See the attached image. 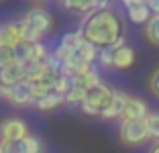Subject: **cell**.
<instances>
[{
	"label": "cell",
	"mask_w": 159,
	"mask_h": 153,
	"mask_svg": "<svg viewBox=\"0 0 159 153\" xmlns=\"http://www.w3.org/2000/svg\"><path fill=\"white\" fill-rule=\"evenodd\" d=\"M23 23H27L29 27H33L35 31H39L43 37H47V35L53 31V27H55L53 14L47 8H43V6H33V8H29L27 12H25V16H23Z\"/></svg>",
	"instance_id": "obj_4"
},
{
	"label": "cell",
	"mask_w": 159,
	"mask_h": 153,
	"mask_svg": "<svg viewBox=\"0 0 159 153\" xmlns=\"http://www.w3.org/2000/svg\"><path fill=\"white\" fill-rule=\"evenodd\" d=\"M149 106L143 98H137V96H131L129 94V100H126V106H125V112H122V118L120 121H145L147 114H149Z\"/></svg>",
	"instance_id": "obj_8"
},
{
	"label": "cell",
	"mask_w": 159,
	"mask_h": 153,
	"mask_svg": "<svg viewBox=\"0 0 159 153\" xmlns=\"http://www.w3.org/2000/svg\"><path fill=\"white\" fill-rule=\"evenodd\" d=\"M106 2H110V0H106Z\"/></svg>",
	"instance_id": "obj_31"
},
{
	"label": "cell",
	"mask_w": 159,
	"mask_h": 153,
	"mask_svg": "<svg viewBox=\"0 0 159 153\" xmlns=\"http://www.w3.org/2000/svg\"><path fill=\"white\" fill-rule=\"evenodd\" d=\"M0 153H25L23 141H0Z\"/></svg>",
	"instance_id": "obj_23"
},
{
	"label": "cell",
	"mask_w": 159,
	"mask_h": 153,
	"mask_svg": "<svg viewBox=\"0 0 159 153\" xmlns=\"http://www.w3.org/2000/svg\"><path fill=\"white\" fill-rule=\"evenodd\" d=\"M120 2L125 4V8H129L133 4H141V2H147V0H120Z\"/></svg>",
	"instance_id": "obj_27"
},
{
	"label": "cell",
	"mask_w": 159,
	"mask_h": 153,
	"mask_svg": "<svg viewBox=\"0 0 159 153\" xmlns=\"http://www.w3.org/2000/svg\"><path fill=\"white\" fill-rule=\"evenodd\" d=\"M8 63H14V49L10 47H2L0 49V67H4Z\"/></svg>",
	"instance_id": "obj_24"
},
{
	"label": "cell",
	"mask_w": 159,
	"mask_h": 153,
	"mask_svg": "<svg viewBox=\"0 0 159 153\" xmlns=\"http://www.w3.org/2000/svg\"><path fill=\"white\" fill-rule=\"evenodd\" d=\"M118 139L126 147H139L149 141V131L145 121H120L118 127Z\"/></svg>",
	"instance_id": "obj_3"
},
{
	"label": "cell",
	"mask_w": 159,
	"mask_h": 153,
	"mask_svg": "<svg viewBox=\"0 0 159 153\" xmlns=\"http://www.w3.org/2000/svg\"><path fill=\"white\" fill-rule=\"evenodd\" d=\"M57 2L70 12L84 14V16L92 10H98V4H100V0H57Z\"/></svg>",
	"instance_id": "obj_11"
},
{
	"label": "cell",
	"mask_w": 159,
	"mask_h": 153,
	"mask_svg": "<svg viewBox=\"0 0 159 153\" xmlns=\"http://www.w3.org/2000/svg\"><path fill=\"white\" fill-rule=\"evenodd\" d=\"M23 147H25V153H43V143L35 135H27V137H25Z\"/></svg>",
	"instance_id": "obj_21"
},
{
	"label": "cell",
	"mask_w": 159,
	"mask_h": 153,
	"mask_svg": "<svg viewBox=\"0 0 159 153\" xmlns=\"http://www.w3.org/2000/svg\"><path fill=\"white\" fill-rule=\"evenodd\" d=\"M126 100H129V94L122 92V90H114V98L110 102V106L102 112V118L106 121H112V118H122V112H125V106H126Z\"/></svg>",
	"instance_id": "obj_10"
},
{
	"label": "cell",
	"mask_w": 159,
	"mask_h": 153,
	"mask_svg": "<svg viewBox=\"0 0 159 153\" xmlns=\"http://www.w3.org/2000/svg\"><path fill=\"white\" fill-rule=\"evenodd\" d=\"M147 4H149L153 16H157V14H159V0H147Z\"/></svg>",
	"instance_id": "obj_26"
},
{
	"label": "cell",
	"mask_w": 159,
	"mask_h": 153,
	"mask_svg": "<svg viewBox=\"0 0 159 153\" xmlns=\"http://www.w3.org/2000/svg\"><path fill=\"white\" fill-rule=\"evenodd\" d=\"M0 82L4 86H14L19 82H25V65L14 61V63H8L4 67H0Z\"/></svg>",
	"instance_id": "obj_9"
},
{
	"label": "cell",
	"mask_w": 159,
	"mask_h": 153,
	"mask_svg": "<svg viewBox=\"0 0 159 153\" xmlns=\"http://www.w3.org/2000/svg\"><path fill=\"white\" fill-rule=\"evenodd\" d=\"M31 90H33V100H35V102L41 100V98H45L47 94L55 92L51 82H37V84H31Z\"/></svg>",
	"instance_id": "obj_20"
},
{
	"label": "cell",
	"mask_w": 159,
	"mask_h": 153,
	"mask_svg": "<svg viewBox=\"0 0 159 153\" xmlns=\"http://www.w3.org/2000/svg\"><path fill=\"white\" fill-rule=\"evenodd\" d=\"M4 100L10 102L12 106H19V108L35 106L31 84L29 82H19V84H14V86H6L4 88Z\"/></svg>",
	"instance_id": "obj_5"
},
{
	"label": "cell",
	"mask_w": 159,
	"mask_h": 153,
	"mask_svg": "<svg viewBox=\"0 0 159 153\" xmlns=\"http://www.w3.org/2000/svg\"><path fill=\"white\" fill-rule=\"evenodd\" d=\"M114 51H116V47H104V49H100L96 63L102 70H114Z\"/></svg>",
	"instance_id": "obj_18"
},
{
	"label": "cell",
	"mask_w": 159,
	"mask_h": 153,
	"mask_svg": "<svg viewBox=\"0 0 159 153\" xmlns=\"http://www.w3.org/2000/svg\"><path fill=\"white\" fill-rule=\"evenodd\" d=\"M23 43V21H12V23L0 25V49L2 47H14Z\"/></svg>",
	"instance_id": "obj_7"
},
{
	"label": "cell",
	"mask_w": 159,
	"mask_h": 153,
	"mask_svg": "<svg viewBox=\"0 0 159 153\" xmlns=\"http://www.w3.org/2000/svg\"><path fill=\"white\" fill-rule=\"evenodd\" d=\"M126 16H129V21L135 25H147L151 21V16H153V12H151L149 4L147 2H141V4H133L126 8Z\"/></svg>",
	"instance_id": "obj_12"
},
{
	"label": "cell",
	"mask_w": 159,
	"mask_h": 153,
	"mask_svg": "<svg viewBox=\"0 0 159 153\" xmlns=\"http://www.w3.org/2000/svg\"><path fill=\"white\" fill-rule=\"evenodd\" d=\"M147 131H149V139L159 143V110H151L145 118Z\"/></svg>",
	"instance_id": "obj_19"
},
{
	"label": "cell",
	"mask_w": 159,
	"mask_h": 153,
	"mask_svg": "<svg viewBox=\"0 0 159 153\" xmlns=\"http://www.w3.org/2000/svg\"><path fill=\"white\" fill-rule=\"evenodd\" d=\"M86 96H88V90L82 88V86H71L70 92L66 94V104L70 106H82L86 102Z\"/></svg>",
	"instance_id": "obj_16"
},
{
	"label": "cell",
	"mask_w": 159,
	"mask_h": 153,
	"mask_svg": "<svg viewBox=\"0 0 159 153\" xmlns=\"http://www.w3.org/2000/svg\"><path fill=\"white\" fill-rule=\"evenodd\" d=\"M145 39L151 43V45L159 47V14L157 16H151V21L145 25Z\"/></svg>",
	"instance_id": "obj_17"
},
{
	"label": "cell",
	"mask_w": 159,
	"mask_h": 153,
	"mask_svg": "<svg viewBox=\"0 0 159 153\" xmlns=\"http://www.w3.org/2000/svg\"><path fill=\"white\" fill-rule=\"evenodd\" d=\"M4 88H6V86L0 82V98H4Z\"/></svg>",
	"instance_id": "obj_28"
},
{
	"label": "cell",
	"mask_w": 159,
	"mask_h": 153,
	"mask_svg": "<svg viewBox=\"0 0 159 153\" xmlns=\"http://www.w3.org/2000/svg\"><path fill=\"white\" fill-rule=\"evenodd\" d=\"M35 2H45V0H35Z\"/></svg>",
	"instance_id": "obj_30"
},
{
	"label": "cell",
	"mask_w": 159,
	"mask_h": 153,
	"mask_svg": "<svg viewBox=\"0 0 159 153\" xmlns=\"http://www.w3.org/2000/svg\"><path fill=\"white\" fill-rule=\"evenodd\" d=\"M114 98V90L108 86V84H98L94 86L92 90H88V96H86V102L82 104V112L88 116H100Z\"/></svg>",
	"instance_id": "obj_2"
},
{
	"label": "cell",
	"mask_w": 159,
	"mask_h": 153,
	"mask_svg": "<svg viewBox=\"0 0 159 153\" xmlns=\"http://www.w3.org/2000/svg\"><path fill=\"white\" fill-rule=\"evenodd\" d=\"M61 104H66V96L59 94V92H51V94H47L45 98H41V100L35 102V108L47 112V110H55V108H59Z\"/></svg>",
	"instance_id": "obj_14"
},
{
	"label": "cell",
	"mask_w": 159,
	"mask_h": 153,
	"mask_svg": "<svg viewBox=\"0 0 159 153\" xmlns=\"http://www.w3.org/2000/svg\"><path fill=\"white\" fill-rule=\"evenodd\" d=\"M135 63V49L129 45H122L114 51V70H129Z\"/></svg>",
	"instance_id": "obj_13"
},
{
	"label": "cell",
	"mask_w": 159,
	"mask_h": 153,
	"mask_svg": "<svg viewBox=\"0 0 159 153\" xmlns=\"http://www.w3.org/2000/svg\"><path fill=\"white\" fill-rule=\"evenodd\" d=\"M43 39L45 37H43L39 31H35L33 27H29L27 23H23V41H27V43H43Z\"/></svg>",
	"instance_id": "obj_22"
},
{
	"label": "cell",
	"mask_w": 159,
	"mask_h": 153,
	"mask_svg": "<svg viewBox=\"0 0 159 153\" xmlns=\"http://www.w3.org/2000/svg\"><path fill=\"white\" fill-rule=\"evenodd\" d=\"M149 153H159V143H155V145H153V149H151Z\"/></svg>",
	"instance_id": "obj_29"
},
{
	"label": "cell",
	"mask_w": 159,
	"mask_h": 153,
	"mask_svg": "<svg viewBox=\"0 0 159 153\" xmlns=\"http://www.w3.org/2000/svg\"><path fill=\"white\" fill-rule=\"evenodd\" d=\"M0 2H2V0H0Z\"/></svg>",
	"instance_id": "obj_32"
},
{
	"label": "cell",
	"mask_w": 159,
	"mask_h": 153,
	"mask_svg": "<svg viewBox=\"0 0 159 153\" xmlns=\"http://www.w3.org/2000/svg\"><path fill=\"white\" fill-rule=\"evenodd\" d=\"M80 31L86 41L96 45L98 49L112 47L120 37H125V25H122L120 14L112 8L106 10H92L82 19Z\"/></svg>",
	"instance_id": "obj_1"
},
{
	"label": "cell",
	"mask_w": 159,
	"mask_h": 153,
	"mask_svg": "<svg viewBox=\"0 0 159 153\" xmlns=\"http://www.w3.org/2000/svg\"><path fill=\"white\" fill-rule=\"evenodd\" d=\"M149 90L159 98V67L151 74V78H149Z\"/></svg>",
	"instance_id": "obj_25"
},
{
	"label": "cell",
	"mask_w": 159,
	"mask_h": 153,
	"mask_svg": "<svg viewBox=\"0 0 159 153\" xmlns=\"http://www.w3.org/2000/svg\"><path fill=\"white\" fill-rule=\"evenodd\" d=\"M35 57V43H19V45L14 47V61H19V63H29V61H33Z\"/></svg>",
	"instance_id": "obj_15"
},
{
	"label": "cell",
	"mask_w": 159,
	"mask_h": 153,
	"mask_svg": "<svg viewBox=\"0 0 159 153\" xmlns=\"http://www.w3.org/2000/svg\"><path fill=\"white\" fill-rule=\"evenodd\" d=\"M29 133V127L23 118L10 116L0 123V141H23Z\"/></svg>",
	"instance_id": "obj_6"
}]
</instances>
